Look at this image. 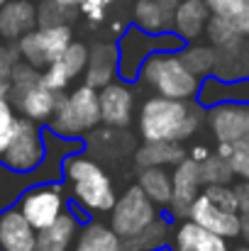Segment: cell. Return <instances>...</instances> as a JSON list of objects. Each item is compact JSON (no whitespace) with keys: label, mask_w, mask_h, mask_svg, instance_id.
<instances>
[{"label":"cell","mask_w":249,"mask_h":251,"mask_svg":"<svg viewBox=\"0 0 249 251\" xmlns=\"http://www.w3.org/2000/svg\"><path fill=\"white\" fill-rule=\"evenodd\" d=\"M205 107L191 100L149 95L139 110V134L144 142H183L191 139L203 122Z\"/></svg>","instance_id":"6da1fadb"},{"label":"cell","mask_w":249,"mask_h":251,"mask_svg":"<svg viewBox=\"0 0 249 251\" xmlns=\"http://www.w3.org/2000/svg\"><path fill=\"white\" fill-rule=\"evenodd\" d=\"M64 180L69 185V195L74 202L88 215H103L110 212L117 193L112 185V178L108 171L98 164L95 156H83V154H71L64 159Z\"/></svg>","instance_id":"7a4b0ae2"},{"label":"cell","mask_w":249,"mask_h":251,"mask_svg":"<svg viewBox=\"0 0 249 251\" xmlns=\"http://www.w3.org/2000/svg\"><path fill=\"white\" fill-rule=\"evenodd\" d=\"M137 78L154 95L176 98V100H193V98H198V90H200V78L188 71V66L181 61L178 51L152 54L142 64Z\"/></svg>","instance_id":"3957f363"},{"label":"cell","mask_w":249,"mask_h":251,"mask_svg":"<svg viewBox=\"0 0 249 251\" xmlns=\"http://www.w3.org/2000/svg\"><path fill=\"white\" fill-rule=\"evenodd\" d=\"M10 102L17 112H22V117L32 120V122H49L61 93L52 90L44 83L42 71L29 66L27 61H20L12 74H10Z\"/></svg>","instance_id":"277c9868"},{"label":"cell","mask_w":249,"mask_h":251,"mask_svg":"<svg viewBox=\"0 0 249 251\" xmlns=\"http://www.w3.org/2000/svg\"><path fill=\"white\" fill-rule=\"evenodd\" d=\"M52 132L66 139L88 137L100 125V100L98 90L90 85H76L74 90L61 93L59 105L49 120Z\"/></svg>","instance_id":"5b68a950"},{"label":"cell","mask_w":249,"mask_h":251,"mask_svg":"<svg viewBox=\"0 0 249 251\" xmlns=\"http://www.w3.org/2000/svg\"><path fill=\"white\" fill-rule=\"evenodd\" d=\"M186 42L176 37L173 32L164 34H147L139 27H127L120 39H117V51H120V76L125 81H135L139 76L142 64L157 54V51H178Z\"/></svg>","instance_id":"8992f818"},{"label":"cell","mask_w":249,"mask_h":251,"mask_svg":"<svg viewBox=\"0 0 249 251\" xmlns=\"http://www.w3.org/2000/svg\"><path fill=\"white\" fill-rule=\"evenodd\" d=\"M157 217H159L157 205L147 198V193L139 185H130L122 195H117L110 210V227L120 239H127L142 232Z\"/></svg>","instance_id":"52a82bcc"},{"label":"cell","mask_w":249,"mask_h":251,"mask_svg":"<svg viewBox=\"0 0 249 251\" xmlns=\"http://www.w3.org/2000/svg\"><path fill=\"white\" fill-rule=\"evenodd\" d=\"M74 42L71 25H59V27H34L25 37L17 39V51L22 61H27L34 69H47L54 64L66 47Z\"/></svg>","instance_id":"ba28073f"},{"label":"cell","mask_w":249,"mask_h":251,"mask_svg":"<svg viewBox=\"0 0 249 251\" xmlns=\"http://www.w3.org/2000/svg\"><path fill=\"white\" fill-rule=\"evenodd\" d=\"M17 210L22 212V217L34 227V229H44L49 225H54L64 212H66V190L59 183H39L32 185L29 190H25V195L20 198Z\"/></svg>","instance_id":"9c48e42d"},{"label":"cell","mask_w":249,"mask_h":251,"mask_svg":"<svg viewBox=\"0 0 249 251\" xmlns=\"http://www.w3.org/2000/svg\"><path fill=\"white\" fill-rule=\"evenodd\" d=\"M44 154H47L44 137H42L37 122H32L27 117H20L17 127H15V134H12L10 144L5 147L0 161L15 173H29L44 161Z\"/></svg>","instance_id":"30bf717a"},{"label":"cell","mask_w":249,"mask_h":251,"mask_svg":"<svg viewBox=\"0 0 249 251\" xmlns=\"http://www.w3.org/2000/svg\"><path fill=\"white\" fill-rule=\"evenodd\" d=\"M205 122L213 137L225 144L240 142L249 134V102H220L205 110Z\"/></svg>","instance_id":"8fae6325"},{"label":"cell","mask_w":249,"mask_h":251,"mask_svg":"<svg viewBox=\"0 0 249 251\" xmlns=\"http://www.w3.org/2000/svg\"><path fill=\"white\" fill-rule=\"evenodd\" d=\"M171 183H173V193H171V215L173 217H188L191 205L195 202V198L203 190V180H200V164L193 161L191 156H186L178 166L171 171Z\"/></svg>","instance_id":"7c38bea8"},{"label":"cell","mask_w":249,"mask_h":251,"mask_svg":"<svg viewBox=\"0 0 249 251\" xmlns=\"http://www.w3.org/2000/svg\"><path fill=\"white\" fill-rule=\"evenodd\" d=\"M100 100V122L112 129H125L132 122L135 112V93L120 81H112L98 90Z\"/></svg>","instance_id":"4fadbf2b"},{"label":"cell","mask_w":249,"mask_h":251,"mask_svg":"<svg viewBox=\"0 0 249 251\" xmlns=\"http://www.w3.org/2000/svg\"><path fill=\"white\" fill-rule=\"evenodd\" d=\"M188 220L198 222L200 227L210 229L213 234H220L225 239H235L240 237V227H242V215L240 212H227L220 210L215 202H210L203 193L195 198V202L191 205Z\"/></svg>","instance_id":"5bb4252c"},{"label":"cell","mask_w":249,"mask_h":251,"mask_svg":"<svg viewBox=\"0 0 249 251\" xmlns=\"http://www.w3.org/2000/svg\"><path fill=\"white\" fill-rule=\"evenodd\" d=\"M88 66L83 71L85 85L100 90L108 83L115 81V76H120V51L117 44L112 42H95L93 47H88Z\"/></svg>","instance_id":"9a60e30c"},{"label":"cell","mask_w":249,"mask_h":251,"mask_svg":"<svg viewBox=\"0 0 249 251\" xmlns=\"http://www.w3.org/2000/svg\"><path fill=\"white\" fill-rule=\"evenodd\" d=\"M208 20H210V10H208L205 0H178V5L173 7L171 29L176 37H181L186 44H191L205 34Z\"/></svg>","instance_id":"2e32d148"},{"label":"cell","mask_w":249,"mask_h":251,"mask_svg":"<svg viewBox=\"0 0 249 251\" xmlns=\"http://www.w3.org/2000/svg\"><path fill=\"white\" fill-rule=\"evenodd\" d=\"M37 229L17 207L0 212V251H34Z\"/></svg>","instance_id":"e0dca14e"},{"label":"cell","mask_w":249,"mask_h":251,"mask_svg":"<svg viewBox=\"0 0 249 251\" xmlns=\"http://www.w3.org/2000/svg\"><path fill=\"white\" fill-rule=\"evenodd\" d=\"M37 27V2L34 0H7L0 7V37L17 42Z\"/></svg>","instance_id":"ac0fdd59"},{"label":"cell","mask_w":249,"mask_h":251,"mask_svg":"<svg viewBox=\"0 0 249 251\" xmlns=\"http://www.w3.org/2000/svg\"><path fill=\"white\" fill-rule=\"evenodd\" d=\"M171 251H230V247L225 237L213 234L210 229L186 217L173 232Z\"/></svg>","instance_id":"d6986e66"},{"label":"cell","mask_w":249,"mask_h":251,"mask_svg":"<svg viewBox=\"0 0 249 251\" xmlns=\"http://www.w3.org/2000/svg\"><path fill=\"white\" fill-rule=\"evenodd\" d=\"M198 102L208 110L220 102H249V78L222 81L218 76H208L200 81Z\"/></svg>","instance_id":"ffe728a7"},{"label":"cell","mask_w":249,"mask_h":251,"mask_svg":"<svg viewBox=\"0 0 249 251\" xmlns=\"http://www.w3.org/2000/svg\"><path fill=\"white\" fill-rule=\"evenodd\" d=\"M79 229H81V220L74 212L66 210L54 225H49L44 229H37L34 251H71Z\"/></svg>","instance_id":"44dd1931"},{"label":"cell","mask_w":249,"mask_h":251,"mask_svg":"<svg viewBox=\"0 0 249 251\" xmlns=\"http://www.w3.org/2000/svg\"><path fill=\"white\" fill-rule=\"evenodd\" d=\"M132 22L147 34H164L171 32L173 7L164 0H137L132 7Z\"/></svg>","instance_id":"7402d4cb"},{"label":"cell","mask_w":249,"mask_h":251,"mask_svg":"<svg viewBox=\"0 0 249 251\" xmlns=\"http://www.w3.org/2000/svg\"><path fill=\"white\" fill-rule=\"evenodd\" d=\"M186 156H188V151L183 149L181 142H144L135 151V164L139 168H173Z\"/></svg>","instance_id":"603a6c76"},{"label":"cell","mask_w":249,"mask_h":251,"mask_svg":"<svg viewBox=\"0 0 249 251\" xmlns=\"http://www.w3.org/2000/svg\"><path fill=\"white\" fill-rule=\"evenodd\" d=\"M71 251H122V239L112 232L110 225L88 220L79 229Z\"/></svg>","instance_id":"cb8c5ba5"},{"label":"cell","mask_w":249,"mask_h":251,"mask_svg":"<svg viewBox=\"0 0 249 251\" xmlns=\"http://www.w3.org/2000/svg\"><path fill=\"white\" fill-rule=\"evenodd\" d=\"M137 185L147 193V198L159 207H168L171 202V193H173V183H171V171L159 166L152 168H139V176H137Z\"/></svg>","instance_id":"d4e9b609"},{"label":"cell","mask_w":249,"mask_h":251,"mask_svg":"<svg viewBox=\"0 0 249 251\" xmlns=\"http://www.w3.org/2000/svg\"><path fill=\"white\" fill-rule=\"evenodd\" d=\"M171 239V227L164 217H157L152 225H147L142 232H137L135 237L122 239V251H157L166 247V242Z\"/></svg>","instance_id":"484cf974"},{"label":"cell","mask_w":249,"mask_h":251,"mask_svg":"<svg viewBox=\"0 0 249 251\" xmlns=\"http://www.w3.org/2000/svg\"><path fill=\"white\" fill-rule=\"evenodd\" d=\"M181 61L188 66L191 74H195L200 81L213 76L215 61H218V49L213 44H183L178 49Z\"/></svg>","instance_id":"4316f807"},{"label":"cell","mask_w":249,"mask_h":251,"mask_svg":"<svg viewBox=\"0 0 249 251\" xmlns=\"http://www.w3.org/2000/svg\"><path fill=\"white\" fill-rule=\"evenodd\" d=\"M90 154L95 156H108V159H117L122 156L125 151H130V137L122 134V129H112V127H105V129H93L90 132Z\"/></svg>","instance_id":"83f0119b"},{"label":"cell","mask_w":249,"mask_h":251,"mask_svg":"<svg viewBox=\"0 0 249 251\" xmlns=\"http://www.w3.org/2000/svg\"><path fill=\"white\" fill-rule=\"evenodd\" d=\"M205 37L215 49H237V47L247 44V39L237 32V27L230 20L218 17V15H210L208 27H205Z\"/></svg>","instance_id":"f1b7e54d"},{"label":"cell","mask_w":249,"mask_h":251,"mask_svg":"<svg viewBox=\"0 0 249 251\" xmlns=\"http://www.w3.org/2000/svg\"><path fill=\"white\" fill-rule=\"evenodd\" d=\"M245 69H247V44L237 47V49H218V61H215L213 76H218L222 81H237V78H247Z\"/></svg>","instance_id":"f546056e"},{"label":"cell","mask_w":249,"mask_h":251,"mask_svg":"<svg viewBox=\"0 0 249 251\" xmlns=\"http://www.w3.org/2000/svg\"><path fill=\"white\" fill-rule=\"evenodd\" d=\"M205 5L210 15L230 20L237 27V32L249 39V5L245 0H205Z\"/></svg>","instance_id":"4dcf8cb0"},{"label":"cell","mask_w":249,"mask_h":251,"mask_svg":"<svg viewBox=\"0 0 249 251\" xmlns=\"http://www.w3.org/2000/svg\"><path fill=\"white\" fill-rule=\"evenodd\" d=\"M235 178L232 166L227 159H222L220 154H210L205 161H200V180L203 185H230V180Z\"/></svg>","instance_id":"1f68e13d"},{"label":"cell","mask_w":249,"mask_h":251,"mask_svg":"<svg viewBox=\"0 0 249 251\" xmlns=\"http://www.w3.org/2000/svg\"><path fill=\"white\" fill-rule=\"evenodd\" d=\"M88 47L83 44V42H71L69 47H66V51L54 61V64H59V69L74 81V78H79L83 76V71H85V66H88Z\"/></svg>","instance_id":"d6a6232c"},{"label":"cell","mask_w":249,"mask_h":251,"mask_svg":"<svg viewBox=\"0 0 249 251\" xmlns=\"http://www.w3.org/2000/svg\"><path fill=\"white\" fill-rule=\"evenodd\" d=\"M76 17V10L59 5L56 0H39L37 2V27H59L69 25Z\"/></svg>","instance_id":"836d02e7"},{"label":"cell","mask_w":249,"mask_h":251,"mask_svg":"<svg viewBox=\"0 0 249 251\" xmlns=\"http://www.w3.org/2000/svg\"><path fill=\"white\" fill-rule=\"evenodd\" d=\"M17 120L20 117H17V110L12 107V102L7 98H0V159H2V151L10 144L12 134H15Z\"/></svg>","instance_id":"e575fe53"},{"label":"cell","mask_w":249,"mask_h":251,"mask_svg":"<svg viewBox=\"0 0 249 251\" xmlns=\"http://www.w3.org/2000/svg\"><path fill=\"white\" fill-rule=\"evenodd\" d=\"M200 193H203L210 202H215L220 210L240 212V210H237V195H235V188H232V185H203Z\"/></svg>","instance_id":"d590c367"},{"label":"cell","mask_w":249,"mask_h":251,"mask_svg":"<svg viewBox=\"0 0 249 251\" xmlns=\"http://www.w3.org/2000/svg\"><path fill=\"white\" fill-rule=\"evenodd\" d=\"M115 0H83L81 5V12L85 15V20L90 25H100L108 15V7L112 5Z\"/></svg>","instance_id":"8d00e7d4"},{"label":"cell","mask_w":249,"mask_h":251,"mask_svg":"<svg viewBox=\"0 0 249 251\" xmlns=\"http://www.w3.org/2000/svg\"><path fill=\"white\" fill-rule=\"evenodd\" d=\"M22 61L17 47H7V44H0V76L2 78H10L12 69Z\"/></svg>","instance_id":"74e56055"},{"label":"cell","mask_w":249,"mask_h":251,"mask_svg":"<svg viewBox=\"0 0 249 251\" xmlns=\"http://www.w3.org/2000/svg\"><path fill=\"white\" fill-rule=\"evenodd\" d=\"M227 161H230L235 176H240L242 180H249V151H232V156Z\"/></svg>","instance_id":"f35d334b"},{"label":"cell","mask_w":249,"mask_h":251,"mask_svg":"<svg viewBox=\"0 0 249 251\" xmlns=\"http://www.w3.org/2000/svg\"><path fill=\"white\" fill-rule=\"evenodd\" d=\"M235 195H237L240 215H249V180H242V183L235 185Z\"/></svg>","instance_id":"ab89813d"},{"label":"cell","mask_w":249,"mask_h":251,"mask_svg":"<svg viewBox=\"0 0 249 251\" xmlns=\"http://www.w3.org/2000/svg\"><path fill=\"white\" fill-rule=\"evenodd\" d=\"M210 154H213V151H210L208 147H203V144H195V147H193V149L188 151V156H191L193 161H198V164H200V161H205V159H208Z\"/></svg>","instance_id":"60d3db41"},{"label":"cell","mask_w":249,"mask_h":251,"mask_svg":"<svg viewBox=\"0 0 249 251\" xmlns=\"http://www.w3.org/2000/svg\"><path fill=\"white\" fill-rule=\"evenodd\" d=\"M240 237L245 239V244L249 247V215H242V227H240Z\"/></svg>","instance_id":"b9f144b4"},{"label":"cell","mask_w":249,"mask_h":251,"mask_svg":"<svg viewBox=\"0 0 249 251\" xmlns=\"http://www.w3.org/2000/svg\"><path fill=\"white\" fill-rule=\"evenodd\" d=\"M232 147H235V151H249V134H245V137H242L240 142H235Z\"/></svg>","instance_id":"7bdbcfd3"},{"label":"cell","mask_w":249,"mask_h":251,"mask_svg":"<svg viewBox=\"0 0 249 251\" xmlns=\"http://www.w3.org/2000/svg\"><path fill=\"white\" fill-rule=\"evenodd\" d=\"M59 5H64V7H69V10H81L83 0H56Z\"/></svg>","instance_id":"ee69618b"},{"label":"cell","mask_w":249,"mask_h":251,"mask_svg":"<svg viewBox=\"0 0 249 251\" xmlns=\"http://www.w3.org/2000/svg\"><path fill=\"white\" fill-rule=\"evenodd\" d=\"M0 98H10V81L0 76Z\"/></svg>","instance_id":"f6af8a7d"},{"label":"cell","mask_w":249,"mask_h":251,"mask_svg":"<svg viewBox=\"0 0 249 251\" xmlns=\"http://www.w3.org/2000/svg\"><path fill=\"white\" fill-rule=\"evenodd\" d=\"M245 76L249 78V44H247V69H245Z\"/></svg>","instance_id":"bcb514c9"},{"label":"cell","mask_w":249,"mask_h":251,"mask_svg":"<svg viewBox=\"0 0 249 251\" xmlns=\"http://www.w3.org/2000/svg\"><path fill=\"white\" fill-rule=\"evenodd\" d=\"M230 251H249L247 244H242V247H237V249H230Z\"/></svg>","instance_id":"7dc6e473"},{"label":"cell","mask_w":249,"mask_h":251,"mask_svg":"<svg viewBox=\"0 0 249 251\" xmlns=\"http://www.w3.org/2000/svg\"><path fill=\"white\" fill-rule=\"evenodd\" d=\"M166 5H171V7H176V5H178V0H164Z\"/></svg>","instance_id":"c3c4849f"},{"label":"cell","mask_w":249,"mask_h":251,"mask_svg":"<svg viewBox=\"0 0 249 251\" xmlns=\"http://www.w3.org/2000/svg\"><path fill=\"white\" fill-rule=\"evenodd\" d=\"M5 2H7V0H0V7H2V5H5Z\"/></svg>","instance_id":"681fc988"},{"label":"cell","mask_w":249,"mask_h":251,"mask_svg":"<svg viewBox=\"0 0 249 251\" xmlns=\"http://www.w3.org/2000/svg\"><path fill=\"white\" fill-rule=\"evenodd\" d=\"M245 2H247V5H249V0H245Z\"/></svg>","instance_id":"f907efd6"}]
</instances>
